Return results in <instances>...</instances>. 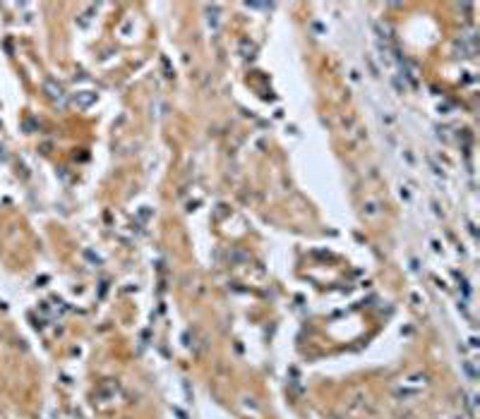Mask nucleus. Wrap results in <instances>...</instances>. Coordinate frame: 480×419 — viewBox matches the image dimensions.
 Segmentation results:
<instances>
[{"label":"nucleus","mask_w":480,"mask_h":419,"mask_svg":"<svg viewBox=\"0 0 480 419\" xmlns=\"http://www.w3.org/2000/svg\"><path fill=\"white\" fill-rule=\"evenodd\" d=\"M44 91H46V96L51 98V101H58V103H63V98H65L63 86L58 84L55 79H46V82H44Z\"/></svg>","instance_id":"f257e3e1"},{"label":"nucleus","mask_w":480,"mask_h":419,"mask_svg":"<svg viewBox=\"0 0 480 419\" xmlns=\"http://www.w3.org/2000/svg\"><path fill=\"white\" fill-rule=\"evenodd\" d=\"M94 98H96L94 94H87V96H79V94H77V96H75V106L87 108V106H91V103H94Z\"/></svg>","instance_id":"f03ea898"}]
</instances>
